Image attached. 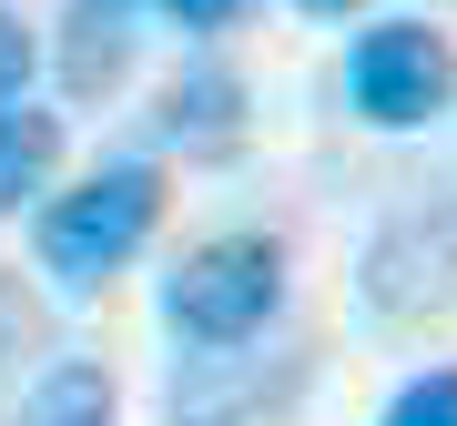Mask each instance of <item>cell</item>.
Returning <instances> with one entry per match:
<instances>
[{"label":"cell","instance_id":"cell-1","mask_svg":"<svg viewBox=\"0 0 457 426\" xmlns=\"http://www.w3.org/2000/svg\"><path fill=\"white\" fill-rule=\"evenodd\" d=\"M153 224H163V173H153V163H102V173L71 183V193H51V203H41L31 254H41V274H51V284L92 295L102 274H122V264L153 244Z\"/></svg>","mask_w":457,"mask_h":426},{"label":"cell","instance_id":"cell-2","mask_svg":"<svg viewBox=\"0 0 457 426\" xmlns=\"http://www.w3.org/2000/svg\"><path fill=\"white\" fill-rule=\"evenodd\" d=\"M285 305V244L275 233H204L194 254L163 274V325L204 356H234L275 325Z\"/></svg>","mask_w":457,"mask_h":426},{"label":"cell","instance_id":"cell-3","mask_svg":"<svg viewBox=\"0 0 457 426\" xmlns=\"http://www.w3.org/2000/svg\"><path fill=\"white\" fill-rule=\"evenodd\" d=\"M457 295V193H417L407 213L366 233V264H356V305L376 325H417Z\"/></svg>","mask_w":457,"mask_h":426},{"label":"cell","instance_id":"cell-4","mask_svg":"<svg viewBox=\"0 0 457 426\" xmlns=\"http://www.w3.org/2000/svg\"><path fill=\"white\" fill-rule=\"evenodd\" d=\"M447 92H457V51H447V31H427V20H376V31H356V51H345V102H356L376 132L437 122Z\"/></svg>","mask_w":457,"mask_h":426},{"label":"cell","instance_id":"cell-5","mask_svg":"<svg viewBox=\"0 0 457 426\" xmlns=\"http://www.w3.org/2000/svg\"><path fill=\"white\" fill-rule=\"evenodd\" d=\"M153 132H163L173 152H204V163H224L234 143H245V82H234L224 61H194L163 82V112H153Z\"/></svg>","mask_w":457,"mask_h":426},{"label":"cell","instance_id":"cell-6","mask_svg":"<svg viewBox=\"0 0 457 426\" xmlns=\"http://www.w3.org/2000/svg\"><path fill=\"white\" fill-rule=\"evenodd\" d=\"M51 51H62V92L71 102H102L132 71V11H122V0H71Z\"/></svg>","mask_w":457,"mask_h":426},{"label":"cell","instance_id":"cell-7","mask_svg":"<svg viewBox=\"0 0 457 426\" xmlns=\"http://www.w3.org/2000/svg\"><path fill=\"white\" fill-rule=\"evenodd\" d=\"M11 426H112V376H102L92 356H62V365H41Z\"/></svg>","mask_w":457,"mask_h":426},{"label":"cell","instance_id":"cell-8","mask_svg":"<svg viewBox=\"0 0 457 426\" xmlns=\"http://www.w3.org/2000/svg\"><path fill=\"white\" fill-rule=\"evenodd\" d=\"M51 173H62V122L31 112V102H11V112H0V213L51 193Z\"/></svg>","mask_w":457,"mask_h":426},{"label":"cell","instance_id":"cell-9","mask_svg":"<svg viewBox=\"0 0 457 426\" xmlns=\"http://www.w3.org/2000/svg\"><path fill=\"white\" fill-rule=\"evenodd\" d=\"M376 426H457V365H427V376H407L386 396V416Z\"/></svg>","mask_w":457,"mask_h":426},{"label":"cell","instance_id":"cell-10","mask_svg":"<svg viewBox=\"0 0 457 426\" xmlns=\"http://www.w3.org/2000/svg\"><path fill=\"white\" fill-rule=\"evenodd\" d=\"M31 71H41V41H31V20L0 0V112H11L21 92H31Z\"/></svg>","mask_w":457,"mask_h":426},{"label":"cell","instance_id":"cell-11","mask_svg":"<svg viewBox=\"0 0 457 426\" xmlns=\"http://www.w3.org/2000/svg\"><path fill=\"white\" fill-rule=\"evenodd\" d=\"M163 20H183V31H234L245 20V0H153Z\"/></svg>","mask_w":457,"mask_h":426},{"label":"cell","instance_id":"cell-12","mask_svg":"<svg viewBox=\"0 0 457 426\" xmlns=\"http://www.w3.org/2000/svg\"><path fill=\"white\" fill-rule=\"evenodd\" d=\"M295 11H366V0H295Z\"/></svg>","mask_w":457,"mask_h":426}]
</instances>
